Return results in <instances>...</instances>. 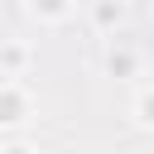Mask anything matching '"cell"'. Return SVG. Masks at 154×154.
I'll use <instances>...</instances> for the list:
<instances>
[{
    "instance_id": "1",
    "label": "cell",
    "mask_w": 154,
    "mask_h": 154,
    "mask_svg": "<svg viewBox=\"0 0 154 154\" xmlns=\"http://www.w3.org/2000/svg\"><path fill=\"white\" fill-rule=\"evenodd\" d=\"M34 116V101L19 82H0V130H19Z\"/></svg>"
},
{
    "instance_id": "2",
    "label": "cell",
    "mask_w": 154,
    "mask_h": 154,
    "mask_svg": "<svg viewBox=\"0 0 154 154\" xmlns=\"http://www.w3.org/2000/svg\"><path fill=\"white\" fill-rule=\"evenodd\" d=\"M72 5H77V0H29V14L43 19V24H63V19L72 14Z\"/></svg>"
},
{
    "instance_id": "3",
    "label": "cell",
    "mask_w": 154,
    "mask_h": 154,
    "mask_svg": "<svg viewBox=\"0 0 154 154\" xmlns=\"http://www.w3.org/2000/svg\"><path fill=\"white\" fill-rule=\"evenodd\" d=\"M29 67V48L24 43H0V72L5 77H19Z\"/></svg>"
},
{
    "instance_id": "4",
    "label": "cell",
    "mask_w": 154,
    "mask_h": 154,
    "mask_svg": "<svg viewBox=\"0 0 154 154\" xmlns=\"http://www.w3.org/2000/svg\"><path fill=\"white\" fill-rule=\"evenodd\" d=\"M91 19H96L101 29H116V24L125 19V5H120V0H96V5H91Z\"/></svg>"
},
{
    "instance_id": "5",
    "label": "cell",
    "mask_w": 154,
    "mask_h": 154,
    "mask_svg": "<svg viewBox=\"0 0 154 154\" xmlns=\"http://www.w3.org/2000/svg\"><path fill=\"white\" fill-rule=\"evenodd\" d=\"M106 72H111V77H130V72H135V53H130V48H111Z\"/></svg>"
},
{
    "instance_id": "6",
    "label": "cell",
    "mask_w": 154,
    "mask_h": 154,
    "mask_svg": "<svg viewBox=\"0 0 154 154\" xmlns=\"http://www.w3.org/2000/svg\"><path fill=\"white\" fill-rule=\"evenodd\" d=\"M135 120H140L144 130H154V87H144V91L135 96Z\"/></svg>"
},
{
    "instance_id": "7",
    "label": "cell",
    "mask_w": 154,
    "mask_h": 154,
    "mask_svg": "<svg viewBox=\"0 0 154 154\" xmlns=\"http://www.w3.org/2000/svg\"><path fill=\"white\" fill-rule=\"evenodd\" d=\"M0 154H34L29 144H0Z\"/></svg>"
}]
</instances>
